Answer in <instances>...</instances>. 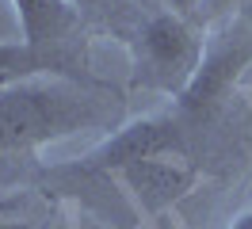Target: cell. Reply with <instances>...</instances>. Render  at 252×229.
<instances>
[{"mask_svg":"<svg viewBox=\"0 0 252 229\" xmlns=\"http://www.w3.org/2000/svg\"><path fill=\"white\" fill-rule=\"evenodd\" d=\"M107 119L103 99L65 76H31L0 88V149L12 153L34 157V149L103 126Z\"/></svg>","mask_w":252,"mask_h":229,"instance_id":"cell-1","label":"cell"},{"mask_svg":"<svg viewBox=\"0 0 252 229\" xmlns=\"http://www.w3.org/2000/svg\"><path fill=\"white\" fill-rule=\"evenodd\" d=\"M126 42L134 50V76H138V84L168 92L176 99L188 92V84L195 80V73L206 61L203 34L195 31V23L188 15L172 12V8L145 12Z\"/></svg>","mask_w":252,"mask_h":229,"instance_id":"cell-2","label":"cell"},{"mask_svg":"<svg viewBox=\"0 0 252 229\" xmlns=\"http://www.w3.org/2000/svg\"><path fill=\"white\" fill-rule=\"evenodd\" d=\"M23 27V46L46 65L50 76L92 84L88 73V31L92 23L69 0H12Z\"/></svg>","mask_w":252,"mask_h":229,"instance_id":"cell-3","label":"cell"},{"mask_svg":"<svg viewBox=\"0 0 252 229\" xmlns=\"http://www.w3.org/2000/svg\"><path fill=\"white\" fill-rule=\"evenodd\" d=\"M176 153H188V122L180 115H149L142 122H130L115 137H107L99 149H92L77 164V172H123L138 161L176 157Z\"/></svg>","mask_w":252,"mask_h":229,"instance_id":"cell-4","label":"cell"},{"mask_svg":"<svg viewBox=\"0 0 252 229\" xmlns=\"http://www.w3.org/2000/svg\"><path fill=\"white\" fill-rule=\"evenodd\" d=\"M149 206H168L176 198H184L199 180V168L191 164L188 153H176V157H153V161H138L119 172Z\"/></svg>","mask_w":252,"mask_h":229,"instance_id":"cell-5","label":"cell"},{"mask_svg":"<svg viewBox=\"0 0 252 229\" xmlns=\"http://www.w3.org/2000/svg\"><path fill=\"white\" fill-rule=\"evenodd\" d=\"M88 23H103V27H115L119 34L130 38V31L138 27V0H69Z\"/></svg>","mask_w":252,"mask_h":229,"instance_id":"cell-6","label":"cell"},{"mask_svg":"<svg viewBox=\"0 0 252 229\" xmlns=\"http://www.w3.org/2000/svg\"><path fill=\"white\" fill-rule=\"evenodd\" d=\"M31 76H50V73L23 42H0V88H12Z\"/></svg>","mask_w":252,"mask_h":229,"instance_id":"cell-7","label":"cell"},{"mask_svg":"<svg viewBox=\"0 0 252 229\" xmlns=\"http://www.w3.org/2000/svg\"><path fill=\"white\" fill-rule=\"evenodd\" d=\"M31 172H34V157L0 149V195H8V191H16L19 183H27Z\"/></svg>","mask_w":252,"mask_h":229,"instance_id":"cell-8","label":"cell"},{"mask_svg":"<svg viewBox=\"0 0 252 229\" xmlns=\"http://www.w3.org/2000/svg\"><path fill=\"white\" fill-rule=\"evenodd\" d=\"M245 0H199V8H206L210 15H221V12H233V8H241Z\"/></svg>","mask_w":252,"mask_h":229,"instance_id":"cell-9","label":"cell"},{"mask_svg":"<svg viewBox=\"0 0 252 229\" xmlns=\"http://www.w3.org/2000/svg\"><path fill=\"white\" fill-rule=\"evenodd\" d=\"M164 8H172L180 15H191V12H199V0H164Z\"/></svg>","mask_w":252,"mask_h":229,"instance_id":"cell-10","label":"cell"},{"mask_svg":"<svg viewBox=\"0 0 252 229\" xmlns=\"http://www.w3.org/2000/svg\"><path fill=\"white\" fill-rule=\"evenodd\" d=\"M0 229H34V226L19 222V218H0Z\"/></svg>","mask_w":252,"mask_h":229,"instance_id":"cell-11","label":"cell"},{"mask_svg":"<svg viewBox=\"0 0 252 229\" xmlns=\"http://www.w3.org/2000/svg\"><path fill=\"white\" fill-rule=\"evenodd\" d=\"M229 229H252V206H249L245 214H241V218H237V222H233Z\"/></svg>","mask_w":252,"mask_h":229,"instance_id":"cell-12","label":"cell"},{"mask_svg":"<svg viewBox=\"0 0 252 229\" xmlns=\"http://www.w3.org/2000/svg\"><path fill=\"white\" fill-rule=\"evenodd\" d=\"M138 4H142V8H149V12H153V8H157V4H153V0H138Z\"/></svg>","mask_w":252,"mask_h":229,"instance_id":"cell-13","label":"cell"}]
</instances>
